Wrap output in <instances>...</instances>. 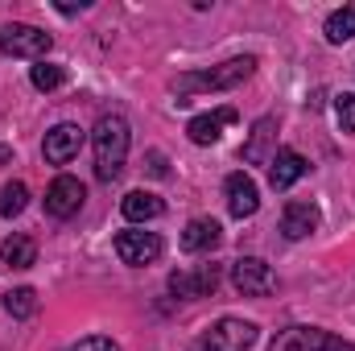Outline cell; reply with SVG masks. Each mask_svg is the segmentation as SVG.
<instances>
[{"label": "cell", "instance_id": "1", "mask_svg": "<svg viewBox=\"0 0 355 351\" xmlns=\"http://www.w3.org/2000/svg\"><path fill=\"white\" fill-rule=\"evenodd\" d=\"M91 145H95V178L99 182H116L124 162H128V145H132V128L120 112H107L95 120L91 128Z\"/></svg>", "mask_w": 355, "mask_h": 351}, {"label": "cell", "instance_id": "2", "mask_svg": "<svg viewBox=\"0 0 355 351\" xmlns=\"http://www.w3.org/2000/svg\"><path fill=\"white\" fill-rule=\"evenodd\" d=\"M252 71H257V58H252V54H244V58H227V62H219V67H211V71L178 75L174 95H182L178 103H186V95H202V91H232V87H240V83H248V79H252Z\"/></svg>", "mask_w": 355, "mask_h": 351}, {"label": "cell", "instance_id": "3", "mask_svg": "<svg viewBox=\"0 0 355 351\" xmlns=\"http://www.w3.org/2000/svg\"><path fill=\"white\" fill-rule=\"evenodd\" d=\"M50 46H54V37L37 25H21V21L0 25V54H8V58H37L42 62L50 54Z\"/></svg>", "mask_w": 355, "mask_h": 351}, {"label": "cell", "instance_id": "4", "mask_svg": "<svg viewBox=\"0 0 355 351\" xmlns=\"http://www.w3.org/2000/svg\"><path fill=\"white\" fill-rule=\"evenodd\" d=\"M268 351H355V343L322 331V327H285V331H277Z\"/></svg>", "mask_w": 355, "mask_h": 351}, {"label": "cell", "instance_id": "5", "mask_svg": "<svg viewBox=\"0 0 355 351\" xmlns=\"http://www.w3.org/2000/svg\"><path fill=\"white\" fill-rule=\"evenodd\" d=\"M257 323H244V318H219L215 327L202 331L198 351H252L257 343Z\"/></svg>", "mask_w": 355, "mask_h": 351}, {"label": "cell", "instance_id": "6", "mask_svg": "<svg viewBox=\"0 0 355 351\" xmlns=\"http://www.w3.org/2000/svg\"><path fill=\"white\" fill-rule=\"evenodd\" d=\"M112 248H116V257H120V261L132 264V268H145V264H153L162 252H166V244H162V236H157V232H137V228L116 232Z\"/></svg>", "mask_w": 355, "mask_h": 351}, {"label": "cell", "instance_id": "7", "mask_svg": "<svg viewBox=\"0 0 355 351\" xmlns=\"http://www.w3.org/2000/svg\"><path fill=\"white\" fill-rule=\"evenodd\" d=\"M232 285L244 298H265L277 289V273L261 257H240V261H232Z\"/></svg>", "mask_w": 355, "mask_h": 351}, {"label": "cell", "instance_id": "8", "mask_svg": "<svg viewBox=\"0 0 355 351\" xmlns=\"http://www.w3.org/2000/svg\"><path fill=\"white\" fill-rule=\"evenodd\" d=\"M83 198H87V190H83L79 178L58 174L50 182V190H46V215H50V219H71V215H79Z\"/></svg>", "mask_w": 355, "mask_h": 351}, {"label": "cell", "instance_id": "9", "mask_svg": "<svg viewBox=\"0 0 355 351\" xmlns=\"http://www.w3.org/2000/svg\"><path fill=\"white\" fill-rule=\"evenodd\" d=\"M219 285V264H198V268H178L170 273V293L182 302H194V298H207L215 293Z\"/></svg>", "mask_w": 355, "mask_h": 351}, {"label": "cell", "instance_id": "10", "mask_svg": "<svg viewBox=\"0 0 355 351\" xmlns=\"http://www.w3.org/2000/svg\"><path fill=\"white\" fill-rule=\"evenodd\" d=\"M79 149H83V128H79V124H54V128L46 132V141H42V153H46L50 166L75 162Z\"/></svg>", "mask_w": 355, "mask_h": 351}, {"label": "cell", "instance_id": "11", "mask_svg": "<svg viewBox=\"0 0 355 351\" xmlns=\"http://www.w3.org/2000/svg\"><path fill=\"white\" fill-rule=\"evenodd\" d=\"M318 223H322V211L310 198H293L281 211V236L285 240H306L310 232H318Z\"/></svg>", "mask_w": 355, "mask_h": 351}, {"label": "cell", "instance_id": "12", "mask_svg": "<svg viewBox=\"0 0 355 351\" xmlns=\"http://www.w3.org/2000/svg\"><path fill=\"white\" fill-rule=\"evenodd\" d=\"M223 194H227V211H232L236 219H252V215H257V207H261V190H257L252 174H244V170L227 174Z\"/></svg>", "mask_w": 355, "mask_h": 351}, {"label": "cell", "instance_id": "13", "mask_svg": "<svg viewBox=\"0 0 355 351\" xmlns=\"http://www.w3.org/2000/svg\"><path fill=\"white\" fill-rule=\"evenodd\" d=\"M227 124H236V108H215V112L194 116V120L186 124V137H190L194 145H215Z\"/></svg>", "mask_w": 355, "mask_h": 351}, {"label": "cell", "instance_id": "14", "mask_svg": "<svg viewBox=\"0 0 355 351\" xmlns=\"http://www.w3.org/2000/svg\"><path fill=\"white\" fill-rule=\"evenodd\" d=\"M310 170V162L297 153V149H277V157L268 162V186L272 190H289L293 182H302Z\"/></svg>", "mask_w": 355, "mask_h": 351}, {"label": "cell", "instance_id": "15", "mask_svg": "<svg viewBox=\"0 0 355 351\" xmlns=\"http://www.w3.org/2000/svg\"><path fill=\"white\" fill-rule=\"evenodd\" d=\"M219 240H223V228L215 223V219H190L186 223V232H182V252H215L219 248Z\"/></svg>", "mask_w": 355, "mask_h": 351}, {"label": "cell", "instance_id": "16", "mask_svg": "<svg viewBox=\"0 0 355 351\" xmlns=\"http://www.w3.org/2000/svg\"><path fill=\"white\" fill-rule=\"evenodd\" d=\"M272 141H277V120H272V116H265V120H257V128H252V141L240 149V157H244L248 166H268V162L277 157Z\"/></svg>", "mask_w": 355, "mask_h": 351}, {"label": "cell", "instance_id": "17", "mask_svg": "<svg viewBox=\"0 0 355 351\" xmlns=\"http://www.w3.org/2000/svg\"><path fill=\"white\" fill-rule=\"evenodd\" d=\"M120 211H124L128 223H149V219H162L166 215V203L157 194H149V190H128L120 198Z\"/></svg>", "mask_w": 355, "mask_h": 351}, {"label": "cell", "instance_id": "18", "mask_svg": "<svg viewBox=\"0 0 355 351\" xmlns=\"http://www.w3.org/2000/svg\"><path fill=\"white\" fill-rule=\"evenodd\" d=\"M0 257L8 268H33L37 264V244L29 240V236H8L4 244H0Z\"/></svg>", "mask_w": 355, "mask_h": 351}, {"label": "cell", "instance_id": "19", "mask_svg": "<svg viewBox=\"0 0 355 351\" xmlns=\"http://www.w3.org/2000/svg\"><path fill=\"white\" fill-rule=\"evenodd\" d=\"M322 33H327V42H331V46L352 42V37H355V4H347V8H335V12L327 17Z\"/></svg>", "mask_w": 355, "mask_h": 351}, {"label": "cell", "instance_id": "20", "mask_svg": "<svg viewBox=\"0 0 355 351\" xmlns=\"http://www.w3.org/2000/svg\"><path fill=\"white\" fill-rule=\"evenodd\" d=\"M4 310H8L12 318H33V314H37V293H33L29 285L8 289V293H4Z\"/></svg>", "mask_w": 355, "mask_h": 351}, {"label": "cell", "instance_id": "21", "mask_svg": "<svg viewBox=\"0 0 355 351\" xmlns=\"http://www.w3.org/2000/svg\"><path fill=\"white\" fill-rule=\"evenodd\" d=\"M29 83H33L37 91H54V87L67 83V71H62L58 62H46V58H42L37 67H29Z\"/></svg>", "mask_w": 355, "mask_h": 351}, {"label": "cell", "instance_id": "22", "mask_svg": "<svg viewBox=\"0 0 355 351\" xmlns=\"http://www.w3.org/2000/svg\"><path fill=\"white\" fill-rule=\"evenodd\" d=\"M25 203H29V190H25V182H8V186L0 190V215H4V219L21 215V211H25Z\"/></svg>", "mask_w": 355, "mask_h": 351}, {"label": "cell", "instance_id": "23", "mask_svg": "<svg viewBox=\"0 0 355 351\" xmlns=\"http://www.w3.org/2000/svg\"><path fill=\"white\" fill-rule=\"evenodd\" d=\"M335 120H339L343 132H355V91H343L335 99Z\"/></svg>", "mask_w": 355, "mask_h": 351}, {"label": "cell", "instance_id": "24", "mask_svg": "<svg viewBox=\"0 0 355 351\" xmlns=\"http://www.w3.org/2000/svg\"><path fill=\"white\" fill-rule=\"evenodd\" d=\"M67 351H120L107 335H87V339H79V343H71Z\"/></svg>", "mask_w": 355, "mask_h": 351}]
</instances>
